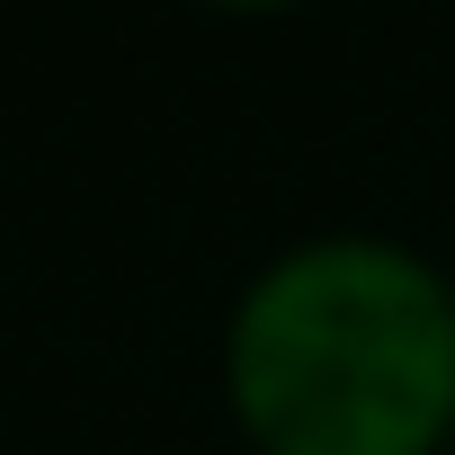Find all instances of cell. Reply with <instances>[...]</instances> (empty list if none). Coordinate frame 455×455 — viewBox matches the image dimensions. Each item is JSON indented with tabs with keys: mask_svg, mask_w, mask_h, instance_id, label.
<instances>
[{
	"mask_svg": "<svg viewBox=\"0 0 455 455\" xmlns=\"http://www.w3.org/2000/svg\"><path fill=\"white\" fill-rule=\"evenodd\" d=\"M223 393L259 455H446L455 277L375 233L295 242L233 304Z\"/></svg>",
	"mask_w": 455,
	"mask_h": 455,
	"instance_id": "1",
	"label": "cell"
},
{
	"mask_svg": "<svg viewBox=\"0 0 455 455\" xmlns=\"http://www.w3.org/2000/svg\"><path fill=\"white\" fill-rule=\"evenodd\" d=\"M446 455H455V446H446Z\"/></svg>",
	"mask_w": 455,
	"mask_h": 455,
	"instance_id": "2",
	"label": "cell"
}]
</instances>
